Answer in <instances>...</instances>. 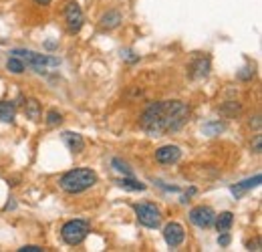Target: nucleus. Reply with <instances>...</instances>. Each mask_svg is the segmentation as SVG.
I'll return each mask as SVG.
<instances>
[{
  "label": "nucleus",
  "instance_id": "5701e85b",
  "mask_svg": "<svg viewBox=\"0 0 262 252\" xmlns=\"http://www.w3.org/2000/svg\"><path fill=\"white\" fill-rule=\"evenodd\" d=\"M254 77V71L252 69H242V73H238V79L240 81H248V79H252Z\"/></svg>",
  "mask_w": 262,
  "mask_h": 252
},
{
  "label": "nucleus",
  "instance_id": "4468645a",
  "mask_svg": "<svg viewBox=\"0 0 262 252\" xmlns=\"http://www.w3.org/2000/svg\"><path fill=\"white\" fill-rule=\"evenodd\" d=\"M260 174H256L254 178H250V180H244V182H240V184H236V186H232L230 188V192L232 194H236V196H240L242 192H246V190H250V188H256L258 184H260Z\"/></svg>",
  "mask_w": 262,
  "mask_h": 252
},
{
  "label": "nucleus",
  "instance_id": "1a4fd4ad",
  "mask_svg": "<svg viewBox=\"0 0 262 252\" xmlns=\"http://www.w3.org/2000/svg\"><path fill=\"white\" fill-rule=\"evenodd\" d=\"M180 158H182V150L178 145H164L156 152V159L160 163H176Z\"/></svg>",
  "mask_w": 262,
  "mask_h": 252
},
{
  "label": "nucleus",
  "instance_id": "7ed1b4c3",
  "mask_svg": "<svg viewBox=\"0 0 262 252\" xmlns=\"http://www.w3.org/2000/svg\"><path fill=\"white\" fill-rule=\"evenodd\" d=\"M61 236L69 246H79L89 236V222L85 220H71L61 228Z\"/></svg>",
  "mask_w": 262,
  "mask_h": 252
},
{
  "label": "nucleus",
  "instance_id": "412c9836",
  "mask_svg": "<svg viewBox=\"0 0 262 252\" xmlns=\"http://www.w3.org/2000/svg\"><path fill=\"white\" fill-rule=\"evenodd\" d=\"M224 129V125L220 123V121H216V123H208V125H204V131L208 133V135H216V133H220Z\"/></svg>",
  "mask_w": 262,
  "mask_h": 252
},
{
  "label": "nucleus",
  "instance_id": "ddd939ff",
  "mask_svg": "<svg viewBox=\"0 0 262 252\" xmlns=\"http://www.w3.org/2000/svg\"><path fill=\"white\" fill-rule=\"evenodd\" d=\"M210 73V59L208 57H200L196 63L192 65V77L196 79H202Z\"/></svg>",
  "mask_w": 262,
  "mask_h": 252
},
{
  "label": "nucleus",
  "instance_id": "a878e982",
  "mask_svg": "<svg viewBox=\"0 0 262 252\" xmlns=\"http://www.w3.org/2000/svg\"><path fill=\"white\" fill-rule=\"evenodd\" d=\"M18 252H42L40 246H23V248H18Z\"/></svg>",
  "mask_w": 262,
  "mask_h": 252
},
{
  "label": "nucleus",
  "instance_id": "f8f14e48",
  "mask_svg": "<svg viewBox=\"0 0 262 252\" xmlns=\"http://www.w3.org/2000/svg\"><path fill=\"white\" fill-rule=\"evenodd\" d=\"M16 115V107L12 101H0V121L4 123H12Z\"/></svg>",
  "mask_w": 262,
  "mask_h": 252
},
{
  "label": "nucleus",
  "instance_id": "39448f33",
  "mask_svg": "<svg viewBox=\"0 0 262 252\" xmlns=\"http://www.w3.org/2000/svg\"><path fill=\"white\" fill-rule=\"evenodd\" d=\"M12 55H18V57H23L29 67H33L34 71H38V73H42L47 67H59L61 61L59 59H55V57H49V55H38V53H33V51H23V49H16V51H12Z\"/></svg>",
  "mask_w": 262,
  "mask_h": 252
},
{
  "label": "nucleus",
  "instance_id": "a211bd4d",
  "mask_svg": "<svg viewBox=\"0 0 262 252\" xmlns=\"http://www.w3.org/2000/svg\"><path fill=\"white\" fill-rule=\"evenodd\" d=\"M6 69L12 71V73H16V75H20V73H25V63H23L18 57H10V59L6 61Z\"/></svg>",
  "mask_w": 262,
  "mask_h": 252
},
{
  "label": "nucleus",
  "instance_id": "9b49d317",
  "mask_svg": "<svg viewBox=\"0 0 262 252\" xmlns=\"http://www.w3.org/2000/svg\"><path fill=\"white\" fill-rule=\"evenodd\" d=\"M121 20H123V18H121V12H117V10H109L107 14L101 16V27L107 29V31H111V29L119 27Z\"/></svg>",
  "mask_w": 262,
  "mask_h": 252
},
{
  "label": "nucleus",
  "instance_id": "20e7f679",
  "mask_svg": "<svg viewBox=\"0 0 262 252\" xmlns=\"http://www.w3.org/2000/svg\"><path fill=\"white\" fill-rule=\"evenodd\" d=\"M133 210H135V216H137L139 224H143L145 228H158L162 224V214H160L156 204H149V202L135 204Z\"/></svg>",
  "mask_w": 262,
  "mask_h": 252
},
{
  "label": "nucleus",
  "instance_id": "9d476101",
  "mask_svg": "<svg viewBox=\"0 0 262 252\" xmlns=\"http://www.w3.org/2000/svg\"><path fill=\"white\" fill-rule=\"evenodd\" d=\"M63 141H65V145L73 154H81V152L85 150V141H83V137H81L79 133L65 131V133H63Z\"/></svg>",
  "mask_w": 262,
  "mask_h": 252
},
{
  "label": "nucleus",
  "instance_id": "4be33fe9",
  "mask_svg": "<svg viewBox=\"0 0 262 252\" xmlns=\"http://www.w3.org/2000/svg\"><path fill=\"white\" fill-rule=\"evenodd\" d=\"M238 111H240V105L234 103V101H230V107L226 105V107L222 109V113H226V115H234V113H238Z\"/></svg>",
  "mask_w": 262,
  "mask_h": 252
},
{
  "label": "nucleus",
  "instance_id": "393cba45",
  "mask_svg": "<svg viewBox=\"0 0 262 252\" xmlns=\"http://www.w3.org/2000/svg\"><path fill=\"white\" fill-rule=\"evenodd\" d=\"M260 152H262V137L256 135V139H254V154H260Z\"/></svg>",
  "mask_w": 262,
  "mask_h": 252
},
{
  "label": "nucleus",
  "instance_id": "0eeeda50",
  "mask_svg": "<svg viewBox=\"0 0 262 252\" xmlns=\"http://www.w3.org/2000/svg\"><path fill=\"white\" fill-rule=\"evenodd\" d=\"M65 18H67V29L69 32H79L83 27V12L79 8L77 2H69L65 6Z\"/></svg>",
  "mask_w": 262,
  "mask_h": 252
},
{
  "label": "nucleus",
  "instance_id": "6e6552de",
  "mask_svg": "<svg viewBox=\"0 0 262 252\" xmlns=\"http://www.w3.org/2000/svg\"><path fill=\"white\" fill-rule=\"evenodd\" d=\"M164 240L169 248L180 246V244L186 240V232H184L182 224H178V222H169V224L164 228Z\"/></svg>",
  "mask_w": 262,
  "mask_h": 252
},
{
  "label": "nucleus",
  "instance_id": "2eb2a0df",
  "mask_svg": "<svg viewBox=\"0 0 262 252\" xmlns=\"http://www.w3.org/2000/svg\"><path fill=\"white\" fill-rule=\"evenodd\" d=\"M216 230L218 232H228L230 228H232V222H234V214L232 212H222L220 216L216 214Z\"/></svg>",
  "mask_w": 262,
  "mask_h": 252
},
{
  "label": "nucleus",
  "instance_id": "423d86ee",
  "mask_svg": "<svg viewBox=\"0 0 262 252\" xmlns=\"http://www.w3.org/2000/svg\"><path fill=\"white\" fill-rule=\"evenodd\" d=\"M216 220V212L210 206H196L190 212V222L198 228H210Z\"/></svg>",
  "mask_w": 262,
  "mask_h": 252
},
{
  "label": "nucleus",
  "instance_id": "bb28decb",
  "mask_svg": "<svg viewBox=\"0 0 262 252\" xmlns=\"http://www.w3.org/2000/svg\"><path fill=\"white\" fill-rule=\"evenodd\" d=\"M194 194H196V190H194V188H190V190H188V192H186V194H184V196H182V202L186 204V202H188V198H190V196H194Z\"/></svg>",
  "mask_w": 262,
  "mask_h": 252
},
{
  "label": "nucleus",
  "instance_id": "6ab92c4d",
  "mask_svg": "<svg viewBox=\"0 0 262 252\" xmlns=\"http://www.w3.org/2000/svg\"><path fill=\"white\" fill-rule=\"evenodd\" d=\"M113 165H115V170L117 172H121V174H125V176H133V172L129 170V165L125 163V161H121V159H113Z\"/></svg>",
  "mask_w": 262,
  "mask_h": 252
},
{
  "label": "nucleus",
  "instance_id": "f257e3e1",
  "mask_svg": "<svg viewBox=\"0 0 262 252\" xmlns=\"http://www.w3.org/2000/svg\"><path fill=\"white\" fill-rule=\"evenodd\" d=\"M190 107L184 101H158L151 103L141 115V129L154 137L178 131L186 125Z\"/></svg>",
  "mask_w": 262,
  "mask_h": 252
},
{
  "label": "nucleus",
  "instance_id": "dca6fc26",
  "mask_svg": "<svg viewBox=\"0 0 262 252\" xmlns=\"http://www.w3.org/2000/svg\"><path fill=\"white\" fill-rule=\"evenodd\" d=\"M25 113H27L29 119L36 121V119L40 117V105H38V101H34V99L27 101V105H25Z\"/></svg>",
  "mask_w": 262,
  "mask_h": 252
},
{
  "label": "nucleus",
  "instance_id": "b1692460",
  "mask_svg": "<svg viewBox=\"0 0 262 252\" xmlns=\"http://www.w3.org/2000/svg\"><path fill=\"white\" fill-rule=\"evenodd\" d=\"M218 242H220V246H228V244H230L228 232H220V236H218Z\"/></svg>",
  "mask_w": 262,
  "mask_h": 252
},
{
  "label": "nucleus",
  "instance_id": "f3484780",
  "mask_svg": "<svg viewBox=\"0 0 262 252\" xmlns=\"http://www.w3.org/2000/svg\"><path fill=\"white\" fill-rule=\"evenodd\" d=\"M119 186H121V188H125V190H131V192H143V190H145V184H141V182L133 180L131 176L123 178V180H119Z\"/></svg>",
  "mask_w": 262,
  "mask_h": 252
},
{
  "label": "nucleus",
  "instance_id": "aec40b11",
  "mask_svg": "<svg viewBox=\"0 0 262 252\" xmlns=\"http://www.w3.org/2000/svg\"><path fill=\"white\" fill-rule=\"evenodd\" d=\"M63 121V115L61 113H57V111H49L47 113V123L49 125H59Z\"/></svg>",
  "mask_w": 262,
  "mask_h": 252
},
{
  "label": "nucleus",
  "instance_id": "f03ea898",
  "mask_svg": "<svg viewBox=\"0 0 262 252\" xmlns=\"http://www.w3.org/2000/svg\"><path fill=\"white\" fill-rule=\"evenodd\" d=\"M95 184H97V174L87 167L71 170V172L63 174V178L59 180V186L65 190L67 194H81L85 190L93 188Z\"/></svg>",
  "mask_w": 262,
  "mask_h": 252
},
{
  "label": "nucleus",
  "instance_id": "cd10ccee",
  "mask_svg": "<svg viewBox=\"0 0 262 252\" xmlns=\"http://www.w3.org/2000/svg\"><path fill=\"white\" fill-rule=\"evenodd\" d=\"M36 4H40V6H47V4H51V0H34Z\"/></svg>",
  "mask_w": 262,
  "mask_h": 252
}]
</instances>
